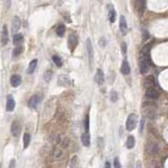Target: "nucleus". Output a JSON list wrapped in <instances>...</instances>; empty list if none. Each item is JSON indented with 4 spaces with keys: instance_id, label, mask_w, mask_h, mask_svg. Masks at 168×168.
I'll return each mask as SVG.
<instances>
[{
    "instance_id": "obj_8",
    "label": "nucleus",
    "mask_w": 168,
    "mask_h": 168,
    "mask_svg": "<svg viewBox=\"0 0 168 168\" xmlns=\"http://www.w3.org/2000/svg\"><path fill=\"white\" fill-rule=\"evenodd\" d=\"M95 80L99 85H102L103 83H104V73H103V70L100 69V68L97 69V72H96Z\"/></svg>"
},
{
    "instance_id": "obj_6",
    "label": "nucleus",
    "mask_w": 168,
    "mask_h": 168,
    "mask_svg": "<svg viewBox=\"0 0 168 168\" xmlns=\"http://www.w3.org/2000/svg\"><path fill=\"white\" fill-rule=\"evenodd\" d=\"M11 131L14 137H18L21 133V125L18 121H13L12 125H11Z\"/></svg>"
},
{
    "instance_id": "obj_29",
    "label": "nucleus",
    "mask_w": 168,
    "mask_h": 168,
    "mask_svg": "<svg viewBox=\"0 0 168 168\" xmlns=\"http://www.w3.org/2000/svg\"><path fill=\"white\" fill-rule=\"evenodd\" d=\"M22 50H23V47L21 46V45H17V47L14 50V57H16V56H19L21 53H22Z\"/></svg>"
},
{
    "instance_id": "obj_12",
    "label": "nucleus",
    "mask_w": 168,
    "mask_h": 168,
    "mask_svg": "<svg viewBox=\"0 0 168 168\" xmlns=\"http://www.w3.org/2000/svg\"><path fill=\"white\" fill-rule=\"evenodd\" d=\"M120 30L122 35L127 34V22H126V19L124 18V16L120 17Z\"/></svg>"
},
{
    "instance_id": "obj_9",
    "label": "nucleus",
    "mask_w": 168,
    "mask_h": 168,
    "mask_svg": "<svg viewBox=\"0 0 168 168\" xmlns=\"http://www.w3.org/2000/svg\"><path fill=\"white\" fill-rule=\"evenodd\" d=\"M15 105H16V102L14 100L12 96H8L6 98V111H13L15 109Z\"/></svg>"
},
{
    "instance_id": "obj_23",
    "label": "nucleus",
    "mask_w": 168,
    "mask_h": 168,
    "mask_svg": "<svg viewBox=\"0 0 168 168\" xmlns=\"http://www.w3.org/2000/svg\"><path fill=\"white\" fill-rule=\"evenodd\" d=\"M30 143V135L28 133H25L23 135V148H28Z\"/></svg>"
},
{
    "instance_id": "obj_25",
    "label": "nucleus",
    "mask_w": 168,
    "mask_h": 168,
    "mask_svg": "<svg viewBox=\"0 0 168 168\" xmlns=\"http://www.w3.org/2000/svg\"><path fill=\"white\" fill-rule=\"evenodd\" d=\"M65 30H66V28L64 24H59L57 28V35L59 37H63L64 34H65Z\"/></svg>"
},
{
    "instance_id": "obj_16",
    "label": "nucleus",
    "mask_w": 168,
    "mask_h": 168,
    "mask_svg": "<svg viewBox=\"0 0 168 168\" xmlns=\"http://www.w3.org/2000/svg\"><path fill=\"white\" fill-rule=\"evenodd\" d=\"M11 84L13 87H18L21 84V77L19 75H13L11 77Z\"/></svg>"
},
{
    "instance_id": "obj_13",
    "label": "nucleus",
    "mask_w": 168,
    "mask_h": 168,
    "mask_svg": "<svg viewBox=\"0 0 168 168\" xmlns=\"http://www.w3.org/2000/svg\"><path fill=\"white\" fill-rule=\"evenodd\" d=\"M58 83L62 86H67L69 83H72V80L68 78L67 76L61 75V76H59V78H58Z\"/></svg>"
},
{
    "instance_id": "obj_26",
    "label": "nucleus",
    "mask_w": 168,
    "mask_h": 168,
    "mask_svg": "<svg viewBox=\"0 0 168 168\" xmlns=\"http://www.w3.org/2000/svg\"><path fill=\"white\" fill-rule=\"evenodd\" d=\"M52 77H53V70L47 69L43 75V79H44L45 82H50L52 80Z\"/></svg>"
},
{
    "instance_id": "obj_22",
    "label": "nucleus",
    "mask_w": 168,
    "mask_h": 168,
    "mask_svg": "<svg viewBox=\"0 0 168 168\" xmlns=\"http://www.w3.org/2000/svg\"><path fill=\"white\" fill-rule=\"evenodd\" d=\"M13 42L15 45H19L23 42V36L21 34H14V37H13Z\"/></svg>"
},
{
    "instance_id": "obj_21",
    "label": "nucleus",
    "mask_w": 168,
    "mask_h": 168,
    "mask_svg": "<svg viewBox=\"0 0 168 168\" xmlns=\"http://www.w3.org/2000/svg\"><path fill=\"white\" fill-rule=\"evenodd\" d=\"M160 151V147L157 143H152L150 144V148H149V153L151 156H157Z\"/></svg>"
},
{
    "instance_id": "obj_18",
    "label": "nucleus",
    "mask_w": 168,
    "mask_h": 168,
    "mask_svg": "<svg viewBox=\"0 0 168 168\" xmlns=\"http://www.w3.org/2000/svg\"><path fill=\"white\" fill-rule=\"evenodd\" d=\"M20 25H21V21L19 19V17H15L13 19V33L16 34L19 30L20 28Z\"/></svg>"
},
{
    "instance_id": "obj_1",
    "label": "nucleus",
    "mask_w": 168,
    "mask_h": 168,
    "mask_svg": "<svg viewBox=\"0 0 168 168\" xmlns=\"http://www.w3.org/2000/svg\"><path fill=\"white\" fill-rule=\"evenodd\" d=\"M137 123H138V116L135 113H130L128 116L127 120H126V130L131 131L133 130L137 126Z\"/></svg>"
},
{
    "instance_id": "obj_28",
    "label": "nucleus",
    "mask_w": 168,
    "mask_h": 168,
    "mask_svg": "<svg viewBox=\"0 0 168 168\" xmlns=\"http://www.w3.org/2000/svg\"><path fill=\"white\" fill-rule=\"evenodd\" d=\"M53 61L54 63H55L56 65L58 66V67H60V66H62V60H61V58L59 57V56H53Z\"/></svg>"
},
{
    "instance_id": "obj_5",
    "label": "nucleus",
    "mask_w": 168,
    "mask_h": 168,
    "mask_svg": "<svg viewBox=\"0 0 168 168\" xmlns=\"http://www.w3.org/2000/svg\"><path fill=\"white\" fill-rule=\"evenodd\" d=\"M86 50H87V55H88V63H89V66H91L94 60V48L93 44L90 42V39L86 40Z\"/></svg>"
},
{
    "instance_id": "obj_32",
    "label": "nucleus",
    "mask_w": 168,
    "mask_h": 168,
    "mask_svg": "<svg viewBox=\"0 0 168 168\" xmlns=\"http://www.w3.org/2000/svg\"><path fill=\"white\" fill-rule=\"evenodd\" d=\"M121 50H122V54L124 56H126V54H127V45H126L125 42H123L121 44Z\"/></svg>"
},
{
    "instance_id": "obj_14",
    "label": "nucleus",
    "mask_w": 168,
    "mask_h": 168,
    "mask_svg": "<svg viewBox=\"0 0 168 168\" xmlns=\"http://www.w3.org/2000/svg\"><path fill=\"white\" fill-rule=\"evenodd\" d=\"M81 142H82L83 146H85V147H88L90 145V135L88 131H85L81 135Z\"/></svg>"
},
{
    "instance_id": "obj_4",
    "label": "nucleus",
    "mask_w": 168,
    "mask_h": 168,
    "mask_svg": "<svg viewBox=\"0 0 168 168\" xmlns=\"http://www.w3.org/2000/svg\"><path fill=\"white\" fill-rule=\"evenodd\" d=\"M67 45L69 50L72 52H74L76 47H77V45H78V37L76 34H70L69 37H68V42H67Z\"/></svg>"
},
{
    "instance_id": "obj_35",
    "label": "nucleus",
    "mask_w": 168,
    "mask_h": 168,
    "mask_svg": "<svg viewBox=\"0 0 168 168\" xmlns=\"http://www.w3.org/2000/svg\"><path fill=\"white\" fill-rule=\"evenodd\" d=\"M105 167H106V168L111 167V164H109V162H106V163H105Z\"/></svg>"
},
{
    "instance_id": "obj_27",
    "label": "nucleus",
    "mask_w": 168,
    "mask_h": 168,
    "mask_svg": "<svg viewBox=\"0 0 168 168\" xmlns=\"http://www.w3.org/2000/svg\"><path fill=\"white\" fill-rule=\"evenodd\" d=\"M108 18H109V21L111 23H113L116 21V11L113 10V6H111V10H109V13H108Z\"/></svg>"
},
{
    "instance_id": "obj_7",
    "label": "nucleus",
    "mask_w": 168,
    "mask_h": 168,
    "mask_svg": "<svg viewBox=\"0 0 168 168\" xmlns=\"http://www.w3.org/2000/svg\"><path fill=\"white\" fill-rule=\"evenodd\" d=\"M146 97L149 99H152V100H156V99L159 98V93L153 87H147V89H146Z\"/></svg>"
},
{
    "instance_id": "obj_3",
    "label": "nucleus",
    "mask_w": 168,
    "mask_h": 168,
    "mask_svg": "<svg viewBox=\"0 0 168 168\" xmlns=\"http://www.w3.org/2000/svg\"><path fill=\"white\" fill-rule=\"evenodd\" d=\"M42 98H43V96L41 95V94H36V95L32 96L30 99L28 100V107L36 108L40 104L41 101H42Z\"/></svg>"
},
{
    "instance_id": "obj_19",
    "label": "nucleus",
    "mask_w": 168,
    "mask_h": 168,
    "mask_svg": "<svg viewBox=\"0 0 168 168\" xmlns=\"http://www.w3.org/2000/svg\"><path fill=\"white\" fill-rule=\"evenodd\" d=\"M37 63H38L37 59H34V60H32L30 62V65H28V70H26V73H28V75H30V74H33L34 72H35L36 67H37Z\"/></svg>"
},
{
    "instance_id": "obj_24",
    "label": "nucleus",
    "mask_w": 168,
    "mask_h": 168,
    "mask_svg": "<svg viewBox=\"0 0 168 168\" xmlns=\"http://www.w3.org/2000/svg\"><path fill=\"white\" fill-rule=\"evenodd\" d=\"M135 137H133V135H129V137L127 138V141H126V147L129 148V149H131V148L135 147Z\"/></svg>"
},
{
    "instance_id": "obj_10",
    "label": "nucleus",
    "mask_w": 168,
    "mask_h": 168,
    "mask_svg": "<svg viewBox=\"0 0 168 168\" xmlns=\"http://www.w3.org/2000/svg\"><path fill=\"white\" fill-rule=\"evenodd\" d=\"M135 5H137V11L139 15H143L145 11V0H135Z\"/></svg>"
},
{
    "instance_id": "obj_20",
    "label": "nucleus",
    "mask_w": 168,
    "mask_h": 168,
    "mask_svg": "<svg viewBox=\"0 0 168 168\" xmlns=\"http://www.w3.org/2000/svg\"><path fill=\"white\" fill-rule=\"evenodd\" d=\"M145 85L147 86V87H153V85L156 84V81H155V77H153L152 75L150 76H147L145 78Z\"/></svg>"
},
{
    "instance_id": "obj_31",
    "label": "nucleus",
    "mask_w": 168,
    "mask_h": 168,
    "mask_svg": "<svg viewBox=\"0 0 168 168\" xmlns=\"http://www.w3.org/2000/svg\"><path fill=\"white\" fill-rule=\"evenodd\" d=\"M84 128H85V131L89 130V117L88 115L85 117V120H84Z\"/></svg>"
},
{
    "instance_id": "obj_11",
    "label": "nucleus",
    "mask_w": 168,
    "mask_h": 168,
    "mask_svg": "<svg viewBox=\"0 0 168 168\" xmlns=\"http://www.w3.org/2000/svg\"><path fill=\"white\" fill-rule=\"evenodd\" d=\"M8 42H9V30L6 25H3L2 34H1V43H2V45H5Z\"/></svg>"
},
{
    "instance_id": "obj_30",
    "label": "nucleus",
    "mask_w": 168,
    "mask_h": 168,
    "mask_svg": "<svg viewBox=\"0 0 168 168\" xmlns=\"http://www.w3.org/2000/svg\"><path fill=\"white\" fill-rule=\"evenodd\" d=\"M109 98H111V102H116V101L118 100V93H116L115 90H113V91L111 93V96H109Z\"/></svg>"
},
{
    "instance_id": "obj_2",
    "label": "nucleus",
    "mask_w": 168,
    "mask_h": 168,
    "mask_svg": "<svg viewBox=\"0 0 168 168\" xmlns=\"http://www.w3.org/2000/svg\"><path fill=\"white\" fill-rule=\"evenodd\" d=\"M150 44H146L142 50H141V55H140V60H144L146 62H148L149 64H151V59H150Z\"/></svg>"
},
{
    "instance_id": "obj_34",
    "label": "nucleus",
    "mask_w": 168,
    "mask_h": 168,
    "mask_svg": "<svg viewBox=\"0 0 168 168\" xmlns=\"http://www.w3.org/2000/svg\"><path fill=\"white\" fill-rule=\"evenodd\" d=\"M115 167L116 168H120L121 167V164H120V162H119V159L118 158L115 159Z\"/></svg>"
},
{
    "instance_id": "obj_33",
    "label": "nucleus",
    "mask_w": 168,
    "mask_h": 168,
    "mask_svg": "<svg viewBox=\"0 0 168 168\" xmlns=\"http://www.w3.org/2000/svg\"><path fill=\"white\" fill-rule=\"evenodd\" d=\"M77 160H78L77 156H74L73 158H72V163H70L72 167H76V166H77Z\"/></svg>"
},
{
    "instance_id": "obj_15",
    "label": "nucleus",
    "mask_w": 168,
    "mask_h": 168,
    "mask_svg": "<svg viewBox=\"0 0 168 168\" xmlns=\"http://www.w3.org/2000/svg\"><path fill=\"white\" fill-rule=\"evenodd\" d=\"M151 64H149L148 62H146V61L144 60H140V64H139V66H140V72L141 74H146L149 70V67H150Z\"/></svg>"
},
{
    "instance_id": "obj_17",
    "label": "nucleus",
    "mask_w": 168,
    "mask_h": 168,
    "mask_svg": "<svg viewBox=\"0 0 168 168\" xmlns=\"http://www.w3.org/2000/svg\"><path fill=\"white\" fill-rule=\"evenodd\" d=\"M121 73L123 75H128L130 73V66H129V63L127 60H124L122 63V66H121Z\"/></svg>"
}]
</instances>
